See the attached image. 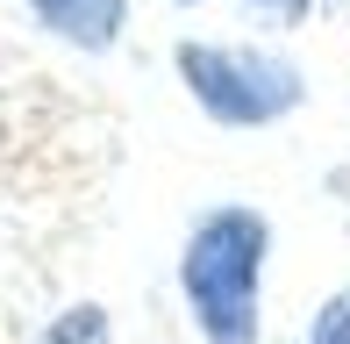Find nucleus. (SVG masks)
I'll return each mask as SVG.
<instances>
[{
  "label": "nucleus",
  "instance_id": "f257e3e1",
  "mask_svg": "<svg viewBox=\"0 0 350 344\" xmlns=\"http://www.w3.org/2000/svg\"><path fill=\"white\" fill-rule=\"evenodd\" d=\"M265 258H272V223L243 201L208 208L186 230L179 294L200 344H265Z\"/></svg>",
  "mask_w": 350,
  "mask_h": 344
},
{
  "label": "nucleus",
  "instance_id": "f03ea898",
  "mask_svg": "<svg viewBox=\"0 0 350 344\" xmlns=\"http://www.w3.org/2000/svg\"><path fill=\"white\" fill-rule=\"evenodd\" d=\"M179 79L200 101V115L221 122V130H265V122H286L300 101H308L300 65L293 58H272V51L179 43Z\"/></svg>",
  "mask_w": 350,
  "mask_h": 344
},
{
  "label": "nucleus",
  "instance_id": "7ed1b4c3",
  "mask_svg": "<svg viewBox=\"0 0 350 344\" xmlns=\"http://www.w3.org/2000/svg\"><path fill=\"white\" fill-rule=\"evenodd\" d=\"M51 36H65L72 51H107L129 29V0H22Z\"/></svg>",
  "mask_w": 350,
  "mask_h": 344
},
{
  "label": "nucleus",
  "instance_id": "20e7f679",
  "mask_svg": "<svg viewBox=\"0 0 350 344\" xmlns=\"http://www.w3.org/2000/svg\"><path fill=\"white\" fill-rule=\"evenodd\" d=\"M36 344H107V308L100 302H72L65 316H51L36 330Z\"/></svg>",
  "mask_w": 350,
  "mask_h": 344
},
{
  "label": "nucleus",
  "instance_id": "39448f33",
  "mask_svg": "<svg viewBox=\"0 0 350 344\" xmlns=\"http://www.w3.org/2000/svg\"><path fill=\"white\" fill-rule=\"evenodd\" d=\"M308 344H350V287H336L308 323Z\"/></svg>",
  "mask_w": 350,
  "mask_h": 344
},
{
  "label": "nucleus",
  "instance_id": "423d86ee",
  "mask_svg": "<svg viewBox=\"0 0 350 344\" xmlns=\"http://www.w3.org/2000/svg\"><path fill=\"white\" fill-rule=\"evenodd\" d=\"M250 8H265V14H279V22H300V14H308V0H250Z\"/></svg>",
  "mask_w": 350,
  "mask_h": 344
},
{
  "label": "nucleus",
  "instance_id": "0eeeda50",
  "mask_svg": "<svg viewBox=\"0 0 350 344\" xmlns=\"http://www.w3.org/2000/svg\"><path fill=\"white\" fill-rule=\"evenodd\" d=\"M186 8H193V0H186Z\"/></svg>",
  "mask_w": 350,
  "mask_h": 344
}]
</instances>
